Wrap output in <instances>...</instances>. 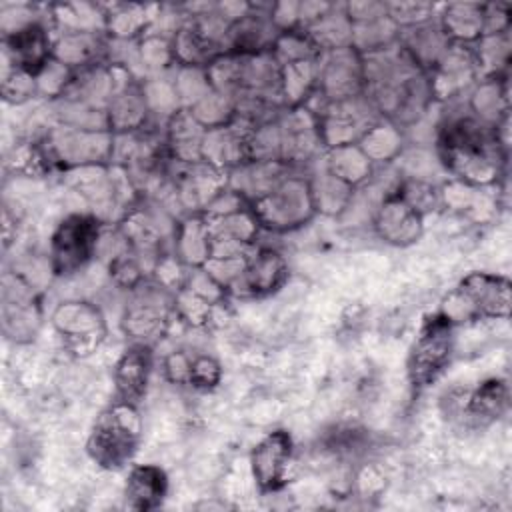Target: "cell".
I'll list each match as a JSON object with an SVG mask.
<instances>
[{
	"mask_svg": "<svg viewBox=\"0 0 512 512\" xmlns=\"http://www.w3.org/2000/svg\"><path fill=\"white\" fill-rule=\"evenodd\" d=\"M464 404V414L470 422L488 424L498 418L508 406V390L502 380H488L472 392Z\"/></svg>",
	"mask_w": 512,
	"mask_h": 512,
	"instance_id": "7c38bea8",
	"label": "cell"
},
{
	"mask_svg": "<svg viewBox=\"0 0 512 512\" xmlns=\"http://www.w3.org/2000/svg\"><path fill=\"white\" fill-rule=\"evenodd\" d=\"M100 222L94 216L72 214L60 222L50 242V262L56 274H72L94 254Z\"/></svg>",
	"mask_w": 512,
	"mask_h": 512,
	"instance_id": "277c9868",
	"label": "cell"
},
{
	"mask_svg": "<svg viewBox=\"0 0 512 512\" xmlns=\"http://www.w3.org/2000/svg\"><path fill=\"white\" fill-rule=\"evenodd\" d=\"M292 462V438L284 430L266 434L252 450V474L260 490L274 492L286 484L288 466Z\"/></svg>",
	"mask_w": 512,
	"mask_h": 512,
	"instance_id": "52a82bcc",
	"label": "cell"
},
{
	"mask_svg": "<svg viewBox=\"0 0 512 512\" xmlns=\"http://www.w3.org/2000/svg\"><path fill=\"white\" fill-rule=\"evenodd\" d=\"M168 490V478L164 470L154 464L134 466L128 474L124 498L126 506L134 510H152L162 504Z\"/></svg>",
	"mask_w": 512,
	"mask_h": 512,
	"instance_id": "30bf717a",
	"label": "cell"
},
{
	"mask_svg": "<svg viewBox=\"0 0 512 512\" xmlns=\"http://www.w3.org/2000/svg\"><path fill=\"white\" fill-rule=\"evenodd\" d=\"M312 192L302 180H284L254 200V218L270 228H290L312 210Z\"/></svg>",
	"mask_w": 512,
	"mask_h": 512,
	"instance_id": "8992f818",
	"label": "cell"
},
{
	"mask_svg": "<svg viewBox=\"0 0 512 512\" xmlns=\"http://www.w3.org/2000/svg\"><path fill=\"white\" fill-rule=\"evenodd\" d=\"M498 140L476 120L460 118L450 122L440 138V150L446 166H450L460 178H474L484 182L494 170V152Z\"/></svg>",
	"mask_w": 512,
	"mask_h": 512,
	"instance_id": "7a4b0ae2",
	"label": "cell"
},
{
	"mask_svg": "<svg viewBox=\"0 0 512 512\" xmlns=\"http://www.w3.org/2000/svg\"><path fill=\"white\" fill-rule=\"evenodd\" d=\"M218 376H220V368L212 358L200 356L194 362H190L188 380L196 382L198 386H212L218 382Z\"/></svg>",
	"mask_w": 512,
	"mask_h": 512,
	"instance_id": "5bb4252c",
	"label": "cell"
},
{
	"mask_svg": "<svg viewBox=\"0 0 512 512\" xmlns=\"http://www.w3.org/2000/svg\"><path fill=\"white\" fill-rule=\"evenodd\" d=\"M140 440V418L134 404L116 400L102 410L88 438L92 460L108 470H118L130 462Z\"/></svg>",
	"mask_w": 512,
	"mask_h": 512,
	"instance_id": "6da1fadb",
	"label": "cell"
},
{
	"mask_svg": "<svg viewBox=\"0 0 512 512\" xmlns=\"http://www.w3.org/2000/svg\"><path fill=\"white\" fill-rule=\"evenodd\" d=\"M4 54L16 72H24L36 78L50 64V36L38 22H28L14 28L12 32H6Z\"/></svg>",
	"mask_w": 512,
	"mask_h": 512,
	"instance_id": "ba28073f",
	"label": "cell"
},
{
	"mask_svg": "<svg viewBox=\"0 0 512 512\" xmlns=\"http://www.w3.org/2000/svg\"><path fill=\"white\" fill-rule=\"evenodd\" d=\"M376 228L388 242H412L418 236L420 212L414 206H410L400 194L392 196L378 210Z\"/></svg>",
	"mask_w": 512,
	"mask_h": 512,
	"instance_id": "8fae6325",
	"label": "cell"
},
{
	"mask_svg": "<svg viewBox=\"0 0 512 512\" xmlns=\"http://www.w3.org/2000/svg\"><path fill=\"white\" fill-rule=\"evenodd\" d=\"M152 372V350L146 344H132L120 356L114 370V384L118 400L138 404L146 392Z\"/></svg>",
	"mask_w": 512,
	"mask_h": 512,
	"instance_id": "9c48e42d",
	"label": "cell"
},
{
	"mask_svg": "<svg viewBox=\"0 0 512 512\" xmlns=\"http://www.w3.org/2000/svg\"><path fill=\"white\" fill-rule=\"evenodd\" d=\"M284 274H286L284 260L272 250H262L250 262V266H246L240 278L246 282V288L252 294H266V292H272L282 282Z\"/></svg>",
	"mask_w": 512,
	"mask_h": 512,
	"instance_id": "4fadbf2b",
	"label": "cell"
},
{
	"mask_svg": "<svg viewBox=\"0 0 512 512\" xmlns=\"http://www.w3.org/2000/svg\"><path fill=\"white\" fill-rule=\"evenodd\" d=\"M458 304H450L442 314L450 318L460 308L466 310L462 318L474 316H508L510 308V282L502 276L474 272L468 274L460 286L450 294Z\"/></svg>",
	"mask_w": 512,
	"mask_h": 512,
	"instance_id": "5b68a950",
	"label": "cell"
},
{
	"mask_svg": "<svg viewBox=\"0 0 512 512\" xmlns=\"http://www.w3.org/2000/svg\"><path fill=\"white\" fill-rule=\"evenodd\" d=\"M454 324L442 314L428 316L408 354V376L414 388H426L448 366L454 350Z\"/></svg>",
	"mask_w": 512,
	"mask_h": 512,
	"instance_id": "3957f363",
	"label": "cell"
}]
</instances>
